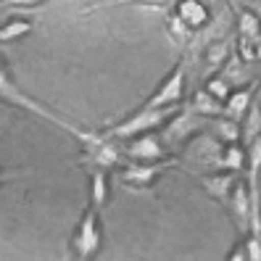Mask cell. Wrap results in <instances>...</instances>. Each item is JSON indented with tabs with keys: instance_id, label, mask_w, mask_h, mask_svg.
I'll return each mask as SVG.
<instances>
[{
	"instance_id": "1",
	"label": "cell",
	"mask_w": 261,
	"mask_h": 261,
	"mask_svg": "<svg viewBox=\"0 0 261 261\" xmlns=\"http://www.w3.org/2000/svg\"><path fill=\"white\" fill-rule=\"evenodd\" d=\"M0 100H11V103H19V106H24V109H29V111H35V114H40L42 119H50L53 124H58V127H64V129H69L76 140H82L85 145L93 140L95 135H90V132H82L80 127H74L69 119H64V116H58L56 111H50V109H45L42 103H37V100H32L29 95H24L21 90L13 85V80L8 76V71H6V64L0 61Z\"/></svg>"
},
{
	"instance_id": "6",
	"label": "cell",
	"mask_w": 261,
	"mask_h": 261,
	"mask_svg": "<svg viewBox=\"0 0 261 261\" xmlns=\"http://www.w3.org/2000/svg\"><path fill=\"white\" fill-rule=\"evenodd\" d=\"M177 16L185 21L190 29H198L206 21V11H203L201 3H195V0H182L179 8H177Z\"/></svg>"
},
{
	"instance_id": "10",
	"label": "cell",
	"mask_w": 261,
	"mask_h": 261,
	"mask_svg": "<svg viewBox=\"0 0 261 261\" xmlns=\"http://www.w3.org/2000/svg\"><path fill=\"white\" fill-rule=\"evenodd\" d=\"M253 100H256V103L261 106V87H258V93H256V98H253Z\"/></svg>"
},
{
	"instance_id": "5",
	"label": "cell",
	"mask_w": 261,
	"mask_h": 261,
	"mask_svg": "<svg viewBox=\"0 0 261 261\" xmlns=\"http://www.w3.org/2000/svg\"><path fill=\"white\" fill-rule=\"evenodd\" d=\"M253 98H256V95H253V90H251V87H240V90H235V93L224 100V116L240 121L245 114H248Z\"/></svg>"
},
{
	"instance_id": "4",
	"label": "cell",
	"mask_w": 261,
	"mask_h": 261,
	"mask_svg": "<svg viewBox=\"0 0 261 261\" xmlns=\"http://www.w3.org/2000/svg\"><path fill=\"white\" fill-rule=\"evenodd\" d=\"M164 137L161 135H143V137H137V140L129 145V159L132 161H143V164H148V161H164V156H166V148H164Z\"/></svg>"
},
{
	"instance_id": "3",
	"label": "cell",
	"mask_w": 261,
	"mask_h": 261,
	"mask_svg": "<svg viewBox=\"0 0 261 261\" xmlns=\"http://www.w3.org/2000/svg\"><path fill=\"white\" fill-rule=\"evenodd\" d=\"M169 166H174V161H148V164L135 161L132 166H127L124 172H121V182H124V188L143 190V188H148L161 172H166Z\"/></svg>"
},
{
	"instance_id": "9",
	"label": "cell",
	"mask_w": 261,
	"mask_h": 261,
	"mask_svg": "<svg viewBox=\"0 0 261 261\" xmlns=\"http://www.w3.org/2000/svg\"><path fill=\"white\" fill-rule=\"evenodd\" d=\"M40 3H45V0H6V6L11 8H35Z\"/></svg>"
},
{
	"instance_id": "8",
	"label": "cell",
	"mask_w": 261,
	"mask_h": 261,
	"mask_svg": "<svg viewBox=\"0 0 261 261\" xmlns=\"http://www.w3.org/2000/svg\"><path fill=\"white\" fill-rule=\"evenodd\" d=\"M29 21H24V19H16V21H11L6 29H0V40H11V37H19V35H24V32H29Z\"/></svg>"
},
{
	"instance_id": "2",
	"label": "cell",
	"mask_w": 261,
	"mask_h": 261,
	"mask_svg": "<svg viewBox=\"0 0 261 261\" xmlns=\"http://www.w3.org/2000/svg\"><path fill=\"white\" fill-rule=\"evenodd\" d=\"M98 214H100V208L90 203L80 227H76L74 240H71V251H74L76 258H90L98 251V245H100V219H98Z\"/></svg>"
},
{
	"instance_id": "7",
	"label": "cell",
	"mask_w": 261,
	"mask_h": 261,
	"mask_svg": "<svg viewBox=\"0 0 261 261\" xmlns=\"http://www.w3.org/2000/svg\"><path fill=\"white\" fill-rule=\"evenodd\" d=\"M106 198H109V177H106V169H93V182H90V203L103 208Z\"/></svg>"
}]
</instances>
